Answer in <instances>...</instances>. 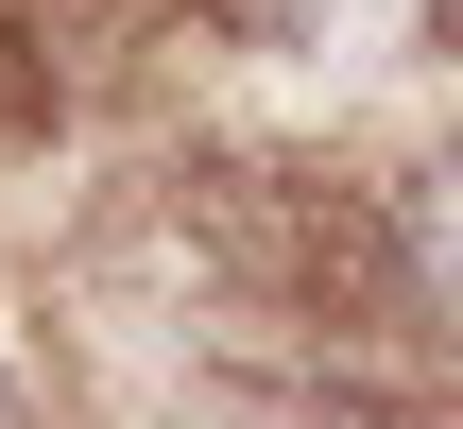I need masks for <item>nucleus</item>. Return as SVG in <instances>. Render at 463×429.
Masks as SVG:
<instances>
[{
	"label": "nucleus",
	"instance_id": "f257e3e1",
	"mask_svg": "<svg viewBox=\"0 0 463 429\" xmlns=\"http://www.w3.org/2000/svg\"><path fill=\"white\" fill-rule=\"evenodd\" d=\"M0 429H34V396H17V361H0Z\"/></svg>",
	"mask_w": 463,
	"mask_h": 429
}]
</instances>
